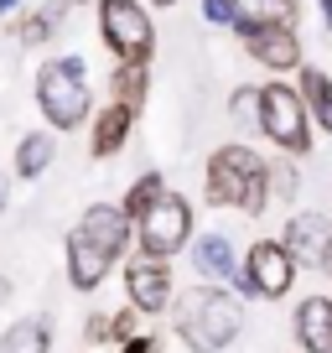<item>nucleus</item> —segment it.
<instances>
[{"instance_id":"1","label":"nucleus","mask_w":332,"mask_h":353,"mask_svg":"<svg viewBox=\"0 0 332 353\" xmlns=\"http://www.w3.org/2000/svg\"><path fill=\"white\" fill-rule=\"evenodd\" d=\"M172 332L187 353H223L244 332V296L203 281L182 301H172Z\"/></svg>"},{"instance_id":"2","label":"nucleus","mask_w":332,"mask_h":353,"mask_svg":"<svg viewBox=\"0 0 332 353\" xmlns=\"http://www.w3.org/2000/svg\"><path fill=\"white\" fill-rule=\"evenodd\" d=\"M203 192L213 208H234L244 219H260L270 208V161L244 141H229L203 166Z\"/></svg>"},{"instance_id":"3","label":"nucleus","mask_w":332,"mask_h":353,"mask_svg":"<svg viewBox=\"0 0 332 353\" xmlns=\"http://www.w3.org/2000/svg\"><path fill=\"white\" fill-rule=\"evenodd\" d=\"M37 110H42L47 130H83L94 120V88H89V63L78 52L47 57L37 68Z\"/></svg>"},{"instance_id":"4","label":"nucleus","mask_w":332,"mask_h":353,"mask_svg":"<svg viewBox=\"0 0 332 353\" xmlns=\"http://www.w3.org/2000/svg\"><path fill=\"white\" fill-rule=\"evenodd\" d=\"M311 114H307V99L301 88L286 83V78H265L260 83V135L276 145L280 156H311Z\"/></svg>"},{"instance_id":"5","label":"nucleus","mask_w":332,"mask_h":353,"mask_svg":"<svg viewBox=\"0 0 332 353\" xmlns=\"http://www.w3.org/2000/svg\"><path fill=\"white\" fill-rule=\"evenodd\" d=\"M94 21L114 63H145L156 57V21L141 0H94Z\"/></svg>"},{"instance_id":"6","label":"nucleus","mask_w":332,"mask_h":353,"mask_svg":"<svg viewBox=\"0 0 332 353\" xmlns=\"http://www.w3.org/2000/svg\"><path fill=\"white\" fill-rule=\"evenodd\" d=\"M187 239H198V208H192L187 192H161L151 213L135 223V250L141 254H156V260H172V254L187 250Z\"/></svg>"},{"instance_id":"7","label":"nucleus","mask_w":332,"mask_h":353,"mask_svg":"<svg viewBox=\"0 0 332 353\" xmlns=\"http://www.w3.org/2000/svg\"><path fill=\"white\" fill-rule=\"evenodd\" d=\"M234 37H239L244 57H249V63H260L270 78H286V73H296V68L307 63L296 26H260V21H239V26H234Z\"/></svg>"},{"instance_id":"8","label":"nucleus","mask_w":332,"mask_h":353,"mask_svg":"<svg viewBox=\"0 0 332 353\" xmlns=\"http://www.w3.org/2000/svg\"><path fill=\"white\" fill-rule=\"evenodd\" d=\"M125 296L141 317H161L177 301V281H172V260H156V254L135 250L125 260Z\"/></svg>"},{"instance_id":"9","label":"nucleus","mask_w":332,"mask_h":353,"mask_svg":"<svg viewBox=\"0 0 332 353\" xmlns=\"http://www.w3.org/2000/svg\"><path fill=\"white\" fill-rule=\"evenodd\" d=\"M301 265L291 260V250L280 239H255L249 254H244V281H249V296L255 301H280L291 286H296Z\"/></svg>"},{"instance_id":"10","label":"nucleus","mask_w":332,"mask_h":353,"mask_svg":"<svg viewBox=\"0 0 332 353\" xmlns=\"http://www.w3.org/2000/svg\"><path fill=\"white\" fill-rule=\"evenodd\" d=\"M280 244L301 270H332V219L327 213H291Z\"/></svg>"},{"instance_id":"11","label":"nucleus","mask_w":332,"mask_h":353,"mask_svg":"<svg viewBox=\"0 0 332 353\" xmlns=\"http://www.w3.org/2000/svg\"><path fill=\"white\" fill-rule=\"evenodd\" d=\"M192 265H198L203 281L229 286V291H239V296L249 301V281H244V265H239V254H234L229 234H198V239H192Z\"/></svg>"},{"instance_id":"12","label":"nucleus","mask_w":332,"mask_h":353,"mask_svg":"<svg viewBox=\"0 0 332 353\" xmlns=\"http://www.w3.org/2000/svg\"><path fill=\"white\" fill-rule=\"evenodd\" d=\"M78 234L89 244H99L110 260H120V254L135 244V219L120 208V203H89L83 219H78Z\"/></svg>"},{"instance_id":"13","label":"nucleus","mask_w":332,"mask_h":353,"mask_svg":"<svg viewBox=\"0 0 332 353\" xmlns=\"http://www.w3.org/2000/svg\"><path fill=\"white\" fill-rule=\"evenodd\" d=\"M135 120H141V110H130V104H120V99H104V110H94V120H89V156L94 161L120 156L125 145H130Z\"/></svg>"},{"instance_id":"14","label":"nucleus","mask_w":332,"mask_h":353,"mask_svg":"<svg viewBox=\"0 0 332 353\" xmlns=\"http://www.w3.org/2000/svg\"><path fill=\"white\" fill-rule=\"evenodd\" d=\"M63 265H68V286L73 291H99L104 281H110V270H114L110 254H104L99 244H89L78 229L63 239Z\"/></svg>"},{"instance_id":"15","label":"nucleus","mask_w":332,"mask_h":353,"mask_svg":"<svg viewBox=\"0 0 332 353\" xmlns=\"http://www.w3.org/2000/svg\"><path fill=\"white\" fill-rule=\"evenodd\" d=\"M291 338L301 353H332V296H301L291 312Z\"/></svg>"},{"instance_id":"16","label":"nucleus","mask_w":332,"mask_h":353,"mask_svg":"<svg viewBox=\"0 0 332 353\" xmlns=\"http://www.w3.org/2000/svg\"><path fill=\"white\" fill-rule=\"evenodd\" d=\"M52 161H57V130H21L11 172L21 176V182H37V176L52 172Z\"/></svg>"},{"instance_id":"17","label":"nucleus","mask_w":332,"mask_h":353,"mask_svg":"<svg viewBox=\"0 0 332 353\" xmlns=\"http://www.w3.org/2000/svg\"><path fill=\"white\" fill-rule=\"evenodd\" d=\"M296 88H301V99H307L311 125H317L322 135H332V73L317 68V63H301L296 68Z\"/></svg>"},{"instance_id":"18","label":"nucleus","mask_w":332,"mask_h":353,"mask_svg":"<svg viewBox=\"0 0 332 353\" xmlns=\"http://www.w3.org/2000/svg\"><path fill=\"white\" fill-rule=\"evenodd\" d=\"M110 99L130 104V110H145V99H151V68L145 63H114L110 68Z\"/></svg>"},{"instance_id":"19","label":"nucleus","mask_w":332,"mask_h":353,"mask_svg":"<svg viewBox=\"0 0 332 353\" xmlns=\"http://www.w3.org/2000/svg\"><path fill=\"white\" fill-rule=\"evenodd\" d=\"M0 353H52V322L47 317H21L0 332Z\"/></svg>"},{"instance_id":"20","label":"nucleus","mask_w":332,"mask_h":353,"mask_svg":"<svg viewBox=\"0 0 332 353\" xmlns=\"http://www.w3.org/2000/svg\"><path fill=\"white\" fill-rule=\"evenodd\" d=\"M229 6L239 11V21H260V26H296L301 16V0H229Z\"/></svg>"},{"instance_id":"21","label":"nucleus","mask_w":332,"mask_h":353,"mask_svg":"<svg viewBox=\"0 0 332 353\" xmlns=\"http://www.w3.org/2000/svg\"><path fill=\"white\" fill-rule=\"evenodd\" d=\"M161 192H166V176H161V172H141V176H135V182H130V188H125V198H120V208H125V213H130V219H135V223H141V219H145V213H151V208H156V203H161Z\"/></svg>"},{"instance_id":"22","label":"nucleus","mask_w":332,"mask_h":353,"mask_svg":"<svg viewBox=\"0 0 332 353\" xmlns=\"http://www.w3.org/2000/svg\"><path fill=\"white\" fill-rule=\"evenodd\" d=\"M11 37H16L21 47H47V42L57 37V21L47 16V6H26V11L11 21Z\"/></svg>"},{"instance_id":"23","label":"nucleus","mask_w":332,"mask_h":353,"mask_svg":"<svg viewBox=\"0 0 332 353\" xmlns=\"http://www.w3.org/2000/svg\"><path fill=\"white\" fill-rule=\"evenodd\" d=\"M229 120L239 130H255L260 135V83H239L229 94Z\"/></svg>"},{"instance_id":"24","label":"nucleus","mask_w":332,"mask_h":353,"mask_svg":"<svg viewBox=\"0 0 332 353\" xmlns=\"http://www.w3.org/2000/svg\"><path fill=\"white\" fill-rule=\"evenodd\" d=\"M296 192H301V166H296V156L270 161V203H291Z\"/></svg>"},{"instance_id":"25","label":"nucleus","mask_w":332,"mask_h":353,"mask_svg":"<svg viewBox=\"0 0 332 353\" xmlns=\"http://www.w3.org/2000/svg\"><path fill=\"white\" fill-rule=\"evenodd\" d=\"M141 312H135L130 307V301H125V307L120 312H110V343H114V348H120V343H130V338H141Z\"/></svg>"},{"instance_id":"26","label":"nucleus","mask_w":332,"mask_h":353,"mask_svg":"<svg viewBox=\"0 0 332 353\" xmlns=\"http://www.w3.org/2000/svg\"><path fill=\"white\" fill-rule=\"evenodd\" d=\"M203 21H208V26H223V32H234L239 11H234L229 0H203Z\"/></svg>"},{"instance_id":"27","label":"nucleus","mask_w":332,"mask_h":353,"mask_svg":"<svg viewBox=\"0 0 332 353\" xmlns=\"http://www.w3.org/2000/svg\"><path fill=\"white\" fill-rule=\"evenodd\" d=\"M83 343H110V312H89L83 317Z\"/></svg>"},{"instance_id":"28","label":"nucleus","mask_w":332,"mask_h":353,"mask_svg":"<svg viewBox=\"0 0 332 353\" xmlns=\"http://www.w3.org/2000/svg\"><path fill=\"white\" fill-rule=\"evenodd\" d=\"M120 353H161V338H156V332H141V338L120 343Z\"/></svg>"},{"instance_id":"29","label":"nucleus","mask_w":332,"mask_h":353,"mask_svg":"<svg viewBox=\"0 0 332 353\" xmlns=\"http://www.w3.org/2000/svg\"><path fill=\"white\" fill-rule=\"evenodd\" d=\"M11 188H16V172H0V219L11 208Z\"/></svg>"},{"instance_id":"30","label":"nucleus","mask_w":332,"mask_h":353,"mask_svg":"<svg viewBox=\"0 0 332 353\" xmlns=\"http://www.w3.org/2000/svg\"><path fill=\"white\" fill-rule=\"evenodd\" d=\"M21 11H26V0H0V21H6V26H11Z\"/></svg>"},{"instance_id":"31","label":"nucleus","mask_w":332,"mask_h":353,"mask_svg":"<svg viewBox=\"0 0 332 353\" xmlns=\"http://www.w3.org/2000/svg\"><path fill=\"white\" fill-rule=\"evenodd\" d=\"M311 6H317V16H322V26H327V32H332V0H311Z\"/></svg>"},{"instance_id":"32","label":"nucleus","mask_w":332,"mask_h":353,"mask_svg":"<svg viewBox=\"0 0 332 353\" xmlns=\"http://www.w3.org/2000/svg\"><path fill=\"white\" fill-rule=\"evenodd\" d=\"M6 301H11V281L0 276V307H6Z\"/></svg>"},{"instance_id":"33","label":"nucleus","mask_w":332,"mask_h":353,"mask_svg":"<svg viewBox=\"0 0 332 353\" xmlns=\"http://www.w3.org/2000/svg\"><path fill=\"white\" fill-rule=\"evenodd\" d=\"M145 6H161V11H166V6H177V0H145Z\"/></svg>"}]
</instances>
